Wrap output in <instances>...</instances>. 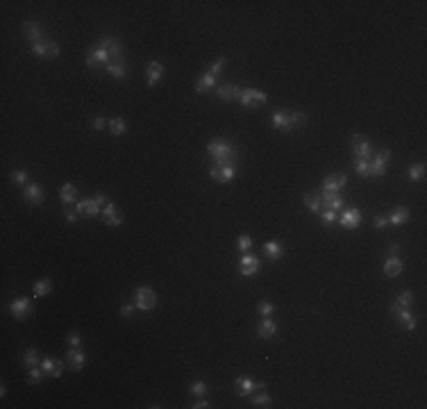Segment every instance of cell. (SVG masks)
I'll return each mask as SVG.
<instances>
[{"label": "cell", "instance_id": "cell-1", "mask_svg": "<svg viewBox=\"0 0 427 409\" xmlns=\"http://www.w3.org/2000/svg\"><path fill=\"white\" fill-rule=\"evenodd\" d=\"M207 152L214 162H232L236 164L239 157V150H236L234 143H230L227 139H212L207 143Z\"/></svg>", "mask_w": 427, "mask_h": 409}, {"label": "cell", "instance_id": "cell-2", "mask_svg": "<svg viewBox=\"0 0 427 409\" xmlns=\"http://www.w3.org/2000/svg\"><path fill=\"white\" fill-rule=\"evenodd\" d=\"M209 175H212L216 182L220 184H227L232 180L236 178V164L232 162H214L212 168H209Z\"/></svg>", "mask_w": 427, "mask_h": 409}, {"label": "cell", "instance_id": "cell-3", "mask_svg": "<svg viewBox=\"0 0 427 409\" xmlns=\"http://www.w3.org/2000/svg\"><path fill=\"white\" fill-rule=\"evenodd\" d=\"M134 305L141 312H150L157 305V293L152 291L150 286H139V289H134Z\"/></svg>", "mask_w": 427, "mask_h": 409}, {"label": "cell", "instance_id": "cell-4", "mask_svg": "<svg viewBox=\"0 0 427 409\" xmlns=\"http://www.w3.org/2000/svg\"><path fill=\"white\" fill-rule=\"evenodd\" d=\"M266 100H268V95L259 89H241V93H239V102L243 107H257V105H264Z\"/></svg>", "mask_w": 427, "mask_h": 409}, {"label": "cell", "instance_id": "cell-5", "mask_svg": "<svg viewBox=\"0 0 427 409\" xmlns=\"http://www.w3.org/2000/svg\"><path fill=\"white\" fill-rule=\"evenodd\" d=\"M109 62H112V57H109V52H107L102 45H96V48L89 50V55H86V66L89 68H100V66L107 68Z\"/></svg>", "mask_w": 427, "mask_h": 409}, {"label": "cell", "instance_id": "cell-6", "mask_svg": "<svg viewBox=\"0 0 427 409\" xmlns=\"http://www.w3.org/2000/svg\"><path fill=\"white\" fill-rule=\"evenodd\" d=\"M100 45L105 48L107 52H109L112 62H121V57H123V44H121V41H118L114 34H107V37H102Z\"/></svg>", "mask_w": 427, "mask_h": 409}, {"label": "cell", "instance_id": "cell-7", "mask_svg": "<svg viewBox=\"0 0 427 409\" xmlns=\"http://www.w3.org/2000/svg\"><path fill=\"white\" fill-rule=\"evenodd\" d=\"M100 207L102 205L96 200V198H86V200L75 202V212H78L80 216H89V219L98 216V214H100Z\"/></svg>", "mask_w": 427, "mask_h": 409}, {"label": "cell", "instance_id": "cell-8", "mask_svg": "<svg viewBox=\"0 0 427 409\" xmlns=\"http://www.w3.org/2000/svg\"><path fill=\"white\" fill-rule=\"evenodd\" d=\"M391 312H393V316L402 323L405 330H414V327H416V318H414V314L409 312V307H400L398 303H393L391 305Z\"/></svg>", "mask_w": 427, "mask_h": 409}, {"label": "cell", "instance_id": "cell-9", "mask_svg": "<svg viewBox=\"0 0 427 409\" xmlns=\"http://www.w3.org/2000/svg\"><path fill=\"white\" fill-rule=\"evenodd\" d=\"M352 152L357 159H368L373 155L371 141H366L361 135H352Z\"/></svg>", "mask_w": 427, "mask_h": 409}, {"label": "cell", "instance_id": "cell-10", "mask_svg": "<svg viewBox=\"0 0 427 409\" xmlns=\"http://www.w3.org/2000/svg\"><path fill=\"white\" fill-rule=\"evenodd\" d=\"M239 273H241L243 277L257 275L259 273V257H255V255H243V257L239 259Z\"/></svg>", "mask_w": 427, "mask_h": 409}, {"label": "cell", "instance_id": "cell-11", "mask_svg": "<svg viewBox=\"0 0 427 409\" xmlns=\"http://www.w3.org/2000/svg\"><path fill=\"white\" fill-rule=\"evenodd\" d=\"M9 312H11V316L14 318H25L28 314H32V300L30 298H16L14 303L9 305Z\"/></svg>", "mask_w": 427, "mask_h": 409}, {"label": "cell", "instance_id": "cell-12", "mask_svg": "<svg viewBox=\"0 0 427 409\" xmlns=\"http://www.w3.org/2000/svg\"><path fill=\"white\" fill-rule=\"evenodd\" d=\"M337 223H341L343 230H357L361 223V212L359 209H345Z\"/></svg>", "mask_w": 427, "mask_h": 409}, {"label": "cell", "instance_id": "cell-13", "mask_svg": "<svg viewBox=\"0 0 427 409\" xmlns=\"http://www.w3.org/2000/svg\"><path fill=\"white\" fill-rule=\"evenodd\" d=\"M348 184V175L345 173H332L325 178L323 182V191H332V193H339L343 186Z\"/></svg>", "mask_w": 427, "mask_h": 409}, {"label": "cell", "instance_id": "cell-14", "mask_svg": "<svg viewBox=\"0 0 427 409\" xmlns=\"http://www.w3.org/2000/svg\"><path fill=\"white\" fill-rule=\"evenodd\" d=\"M234 387H236V393H239V396H250V393H255L257 389L264 387V382H255L253 377H236Z\"/></svg>", "mask_w": 427, "mask_h": 409}, {"label": "cell", "instance_id": "cell-15", "mask_svg": "<svg viewBox=\"0 0 427 409\" xmlns=\"http://www.w3.org/2000/svg\"><path fill=\"white\" fill-rule=\"evenodd\" d=\"M320 200H323V209H334V212L343 209V205H345L341 193H332V191H323Z\"/></svg>", "mask_w": 427, "mask_h": 409}, {"label": "cell", "instance_id": "cell-16", "mask_svg": "<svg viewBox=\"0 0 427 409\" xmlns=\"http://www.w3.org/2000/svg\"><path fill=\"white\" fill-rule=\"evenodd\" d=\"M23 196H25V200L32 202V205H37L39 207L41 202H43V189H41L37 182H32V184L23 186Z\"/></svg>", "mask_w": 427, "mask_h": 409}, {"label": "cell", "instance_id": "cell-17", "mask_svg": "<svg viewBox=\"0 0 427 409\" xmlns=\"http://www.w3.org/2000/svg\"><path fill=\"white\" fill-rule=\"evenodd\" d=\"M146 78H148V87H155V84L164 78V64L157 62V59H155V62H150L146 66Z\"/></svg>", "mask_w": 427, "mask_h": 409}, {"label": "cell", "instance_id": "cell-18", "mask_svg": "<svg viewBox=\"0 0 427 409\" xmlns=\"http://www.w3.org/2000/svg\"><path fill=\"white\" fill-rule=\"evenodd\" d=\"M41 370H43L45 375H50V377H59L62 375V370H64V364L59 362V359H50V357H45L41 359Z\"/></svg>", "mask_w": 427, "mask_h": 409}, {"label": "cell", "instance_id": "cell-19", "mask_svg": "<svg viewBox=\"0 0 427 409\" xmlns=\"http://www.w3.org/2000/svg\"><path fill=\"white\" fill-rule=\"evenodd\" d=\"M86 364V355L80 348H68V366L71 370H82Z\"/></svg>", "mask_w": 427, "mask_h": 409}, {"label": "cell", "instance_id": "cell-20", "mask_svg": "<svg viewBox=\"0 0 427 409\" xmlns=\"http://www.w3.org/2000/svg\"><path fill=\"white\" fill-rule=\"evenodd\" d=\"M270 121H273V128L280 130V132H289V130H291L289 112H284V109H275V112L270 114Z\"/></svg>", "mask_w": 427, "mask_h": 409}, {"label": "cell", "instance_id": "cell-21", "mask_svg": "<svg viewBox=\"0 0 427 409\" xmlns=\"http://www.w3.org/2000/svg\"><path fill=\"white\" fill-rule=\"evenodd\" d=\"M257 334H259V339H273L277 334V323L270 316L268 318H261V323L257 327Z\"/></svg>", "mask_w": 427, "mask_h": 409}, {"label": "cell", "instance_id": "cell-22", "mask_svg": "<svg viewBox=\"0 0 427 409\" xmlns=\"http://www.w3.org/2000/svg\"><path fill=\"white\" fill-rule=\"evenodd\" d=\"M218 98L220 100H239V93H241V89L236 87V84H223V87H218Z\"/></svg>", "mask_w": 427, "mask_h": 409}, {"label": "cell", "instance_id": "cell-23", "mask_svg": "<svg viewBox=\"0 0 427 409\" xmlns=\"http://www.w3.org/2000/svg\"><path fill=\"white\" fill-rule=\"evenodd\" d=\"M402 273V259L400 257H388L384 262V275L386 277H398Z\"/></svg>", "mask_w": 427, "mask_h": 409}, {"label": "cell", "instance_id": "cell-24", "mask_svg": "<svg viewBox=\"0 0 427 409\" xmlns=\"http://www.w3.org/2000/svg\"><path fill=\"white\" fill-rule=\"evenodd\" d=\"M23 32H25V37H28L32 44H37V41L43 39V32H41L39 23H34V21H28V23H25V25H23Z\"/></svg>", "mask_w": 427, "mask_h": 409}, {"label": "cell", "instance_id": "cell-25", "mask_svg": "<svg viewBox=\"0 0 427 409\" xmlns=\"http://www.w3.org/2000/svg\"><path fill=\"white\" fill-rule=\"evenodd\" d=\"M407 219H409V209L407 207H395L393 212H391V216H388V223L395 225V227H400V225H405Z\"/></svg>", "mask_w": 427, "mask_h": 409}, {"label": "cell", "instance_id": "cell-26", "mask_svg": "<svg viewBox=\"0 0 427 409\" xmlns=\"http://www.w3.org/2000/svg\"><path fill=\"white\" fill-rule=\"evenodd\" d=\"M59 198H62L64 205H75V198H78V189H75V184L66 182V184L62 186V191H59Z\"/></svg>", "mask_w": 427, "mask_h": 409}, {"label": "cell", "instance_id": "cell-27", "mask_svg": "<svg viewBox=\"0 0 427 409\" xmlns=\"http://www.w3.org/2000/svg\"><path fill=\"white\" fill-rule=\"evenodd\" d=\"M302 202L307 207L311 209L314 214H323V200H320L318 193H304L302 196Z\"/></svg>", "mask_w": 427, "mask_h": 409}, {"label": "cell", "instance_id": "cell-28", "mask_svg": "<svg viewBox=\"0 0 427 409\" xmlns=\"http://www.w3.org/2000/svg\"><path fill=\"white\" fill-rule=\"evenodd\" d=\"M214 84H216V78L212 73H203L196 82V93H207L209 89H214Z\"/></svg>", "mask_w": 427, "mask_h": 409}, {"label": "cell", "instance_id": "cell-29", "mask_svg": "<svg viewBox=\"0 0 427 409\" xmlns=\"http://www.w3.org/2000/svg\"><path fill=\"white\" fill-rule=\"evenodd\" d=\"M107 73L112 75V78H116V80H123L125 75H128V68H125L123 62H109L107 64Z\"/></svg>", "mask_w": 427, "mask_h": 409}, {"label": "cell", "instance_id": "cell-30", "mask_svg": "<svg viewBox=\"0 0 427 409\" xmlns=\"http://www.w3.org/2000/svg\"><path fill=\"white\" fill-rule=\"evenodd\" d=\"M264 252L268 255V259H280L282 255H284V248H282V243H277V241H266V246H264Z\"/></svg>", "mask_w": 427, "mask_h": 409}, {"label": "cell", "instance_id": "cell-31", "mask_svg": "<svg viewBox=\"0 0 427 409\" xmlns=\"http://www.w3.org/2000/svg\"><path fill=\"white\" fill-rule=\"evenodd\" d=\"M32 52L37 57H50V39H41L32 44Z\"/></svg>", "mask_w": 427, "mask_h": 409}, {"label": "cell", "instance_id": "cell-32", "mask_svg": "<svg viewBox=\"0 0 427 409\" xmlns=\"http://www.w3.org/2000/svg\"><path fill=\"white\" fill-rule=\"evenodd\" d=\"M52 291V280L50 277H45V280H39L37 284H34V298H41L45 296V293Z\"/></svg>", "mask_w": 427, "mask_h": 409}, {"label": "cell", "instance_id": "cell-33", "mask_svg": "<svg viewBox=\"0 0 427 409\" xmlns=\"http://www.w3.org/2000/svg\"><path fill=\"white\" fill-rule=\"evenodd\" d=\"M289 123H291V130L302 128V125H307V114L304 112H289Z\"/></svg>", "mask_w": 427, "mask_h": 409}, {"label": "cell", "instance_id": "cell-34", "mask_svg": "<svg viewBox=\"0 0 427 409\" xmlns=\"http://www.w3.org/2000/svg\"><path fill=\"white\" fill-rule=\"evenodd\" d=\"M23 364L28 366V368H34V366H39V355H37V350L34 348H28L25 353H23Z\"/></svg>", "mask_w": 427, "mask_h": 409}, {"label": "cell", "instance_id": "cell-35", "mask_svg": "<svg viewBox=\"0 0 427 409\" xmlns=\"http://www.w3.org/2000/svg\"><path fill=\"white\" fill-rule=\"evenodd\" d=\"M109 130H112V135L121 136V135H125V130H128V123H125L121 116H116V118H112V121H109Z\"/></svg>", "mask_w": 427, "mask_h": 409}, {"label": "cell", "instance_id": "cell-36", "mask_svg": "<svg viewBox=\"0 0 427 409\" xmlns=\"http://www.w3.org/2000/svg\"><path fill=\"white\" fill-rule=\"evenodd\" d=\"M407 175H409V180H423L425 178V164H411L409 171H407Z\"/></svg>", "mask_w": 427, "mask_h": 409}, {"label": "cell", "instance_id": "cell-37", "mask_svg": "<svg viewBox=\"0 0 427 409\" xmlns=\"http://www.w3.org/2000/svg\"><path fill=\"white\" fill-rule=\"evenodd\" d=\"M354 171H357L361 178H368V175H371V164H368V159H354Z\"/></svg>", "mask_w": 427, "mask_h": 409}, {"label": "cell", "instance_id": "cell-38", "mask_svg": "<svg viewBox=\"0 0 427 409\" xmlns=\"http://www.w3.org/2000/svg\"><path fill=\"white\" fill-rule=\"evenodd\" d=\"M253 405L255 407H270L273 398H270L268 393H257V396H253Z\"/></svg>", "mask_w": 427, "mask_h": 409}, {"label": "cell", "instance_id": "cell-39", "mask_svg": "<svg viewBox=\"0 0 427 409\" xmlns=\"http://www.w3.org/2000/svg\"><path fill=\"white\" fill-rule=\"evenodd\" d=\"M320 219H323V223L325 225H334L339 221V212H334V209H323Z\"/></svg>", "mask_w": 427, "mask_h": 409}, {"label": "cell", "instance_id": "cell-40", "mask_svg": "<svg viewBox=\"0 0 427 409\" xmlns=\"http://www.w3.org/2000/svg\"><path fill=\"white\" fill-rule=\"evenodd\" d=\"M257 309H259V314H261V318H268V316H273V312H275L273 303H268V300H261Z\"/></svg>", "mask_w": 427, "mask_h": 409}, {"label": "cell", "instance_id": "cell-41", "mask_svg": "<svg viewBox=\"0 0 427 409\" xmlns=\"http://www.w3.org/2000/svg\"><path fill=\"white\" fill-rule=\"evenodd\" d=\"M253 236H248V234H241L239 236V241H236V246H239V250H243V252H248L250 248H253Z\"/></svg>", "mask_w": 427, "mask_h": 409}, {"label": "cell", "instance_id": "cell-42", "mask_svg": "<svg viewBox=\"0 0 427 409\" xmlns=\"http://www.w3.org/2000/svg\"><path fill=\"white\" fill-rule=\"evenodd\" d=\"M223 68H225V57H218V59H216V62H214L212 66H209V71H207V73H212L214 78H218V75H220V71H223Z\"/></svg>", "mask_w": 427, "mask_h": 409}, {"label": "cell", "instance_id": "cell-43", "mask_svg": "<svg viewBox=\"0 0 427 409\" xmlns=\"http://www.w3.org/2000/svg\"><path fill=\"white\" fill-rule=\"evenodd\" d=\"M411 303H414V293H411V291H402L398 296V305H400V307H411Z\"/></svg>", "mask_w": 427, "mask_h": 409}, {"label": "cell", "instance_id": "cell-44", "mask_svg": "<svg viewBox=\"0 0 427 409\" xmlns=\"http://www.w3.org/2000/svg\"><path fill=\"white\" fill-rule=\"evenodd\" d=\"M11 182H16L21 186H28V173L25 171H14L11 173Z\"/></svg>", "mask_w": 427, "mask_h": 409}, {"label": "cell", "instance_id": "cell-45", "mask_svg": "<svg viewBox=\"0 0 427 409\" xmlns=\"http://www.w3.org/2000/svg\"><path fill=\"white\" fill-rule=\"evenodd\" d=\"M189 391H191V396H203V393H207V384H205L203 380H198V382H193L191 384Z\"/></svg>", "mask_w": 427, "mask_h": 409}, {"label": "cell", "instance_id": "cell-46", "mask_svg": "<svg viewBox=\"0 0 427 409\" xmlns=\"http://www.w3.org/2000/svg\"><path fill=\"white\" fill-rule=\"evenodd\" d=\"M41 373H43V370H41V366H39V368H37V366H34V368H30V373H28V382H30V384H39V382H41Z\"/></svg>", "mask_w": 427, "mask_h": 409}, {"label": "cell", "instance_id": "cell-47", "mask_svg": "<svg viewBox=\"0 0 427 409\" xmlns=\"http://www.w3.org/2000/svg\"><path fill=\"white\" fill-rule=\"evenodd\" d=\"M66 343H68L71 348H80V346H82V336H80L78 332H68Z\"/></svg>", "mask_w": 427, "mask_h": 409}, {"label": "cell", "instance_id": "cell-48", "mask_svg": "<svg viewBox=\"0 0 427 409\" xmlns=\"http://www.w3.org/2000/svg\"><path fill=\"white\" fill-rule=\"evenodd\" d=\"M388 159H391V150H388V148H382V150L377 152V157L373 159V162H377V164H384V166H386V164H388Z\"/></svg>", "mask_w": 427, "mask_h": 409}, {"label": "cell", "instance_id": "cell-49", "mask_svg": "<svg viewBox=\"0 0 427 409\" xmlns=\"http://www.w3.org/2000/svg\"><path fill=\"white\" fill-rule=\"evenodd\" d=\"M78 216H80V214L75 212L71 205H66V207H64V219H66L68 223H75V221H78Z\"/></svg>", "mask_w": 427, "mask_h": 409}, {"label": "cell", "instance_id": "cell-50", "mask_svg": "<svg viewBox=\"0 0 427 409\" xmlns=\"http://www.w3.org/2000/svg\"><path fill=\"white\" fill-rule=\"evenodd\" d=\"M105 223L109 225V227H118V225H123V216H121V214H114V216L105 219Z\"/></svg>", "mask_w": 427, "mask_h": 409}, {"label": "cell", "instance_id": "cell-51", "mask_svg": "<svg viewBox=\"0 0 427 409\" xmlns=\"http://www.w3.org/2000/svg\"><path fill=\"white\" fill-rule=\"evenodd\" d=\"M134 309H136V305H134V303H128V305H123V307H121V316H125V318H129V316L134 314Z\"/></svg>", "mask_w": 427, "mask_h": 409}, {"label": "cell", "instance_id": "cell-52", "mask_svg": "<svg viewBox=\"0 0 427 409\" xmlns=\"http://www.w3.org/2000/svg\"><path fill=\"white\" fill-rule=\"evenodd\" d=\"M114 214H116V207H114V202L109 200L105 205V209H102V219H109V216H114Z\"/></svg>", "mask_w": 427, "mask_h": 409}, {"label": "cell", "instance_id": "cell-53", "mask_svg": "<svg viewBox=\"0 0 427 409\" xmlns=\"http://www.w3.org/2000/svg\"><path fill=\"white\" fill-rule=\"evenodd\" d=\"M373 225H375V230H384V227L388 225V219H386V216H377Z\"/></svg>", "mask_w": 427, "mask_h": 409}, {"label": "cell", "instance_id": "cell-54", "mask_svg": "<svg viewBox=\"0 0 427 409\" xmlns=\"http://www.w3.org/2000/svg\"><path fill=\"white\" fill-rule=\"evenodd\" d=\"M400 255V246L398 243H391V246H388V257H398Z\"/></svg>", "mask_w": 427, "mask_h": 409}, {"label": "cell", "instance_id": "cell-55", "mask_svg": "<svg viewBox=\"0 0 427 409\" xmlns=\"http://www.w3.org/2000/svg\"><path fill=\"white\" fill-rule=\"evenodd\" d=\"M91 125H93V130H102V128H105V118H100V116L93 118V123H91Z\"/></svg>", "mask_w": 427, "mask_h": 409}, {"label": "cell", "instance_id": "cell-56", "mask_svg": "<svg viewBox=\"0 0 427 409\" xmlns=\"http://www.w3.org/2000/svg\"><path fill=\"white\" fill-rule=\"evenodd\" d=\"M191 407L193 409H205V407H209V403H207V400H198V403L191 405Z\"/></svg>", "mask_w": 427, "mask_h": 409}]
</instances>
